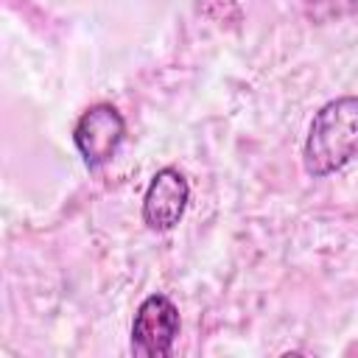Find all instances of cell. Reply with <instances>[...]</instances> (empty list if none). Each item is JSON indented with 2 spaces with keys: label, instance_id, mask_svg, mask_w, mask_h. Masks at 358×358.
I'll use <instances>...</instances> for the list:
<instances>
[{
  "label": "cell",
  "instance_id": "6da1fadb",
  "mask_svg": "<svg viewBox=\"0 0 358 358\" xmlns=\"http://www.w3.org/2000/svg\"><path fill=\"white\" fill-rule=\"evenodd\" d=\"M358 157V95L327 101L310 120L302 159L305 171L316 179L341 171Z\"/></svg>",
  "mask_w": 358,
  "mask_h": 358
},
{
  "label": "cell",
  "instance_id": "277c9868",
  "mask_svg": "<svg viewBox=\"0 0 358 358\" xmlns=\"http://www.w3.org/2000/svg\"><path fill=\"white\" fill-rule=\"evenodd\" d=\"M190 199V185L182 171L176 168H162L154 173L148 182V190L143 196V221L154 232L173 229L187 207Z\"/></svg>",
  "mask_w": 358,
  "mask_h": 358
},
{
  "label": "cell",
  "instance_id": "3957f363",
  "mask_svg": "<svg viewBox=\"0 0 358 358\" xmlns=\"http://www.w3.org/2000/svg\"><path fill=\"white\" fill-rule=\"evenodd\" d=\"M179 336V310L165 294L140 302L131 322V352L140 358H165Z\"/></svg>",
  "mask_w": 358,
  "mask_h": 358
},
{
  "label": "cell",
  "instance_id": "7a4b0ae2",
  "mask_svg": "<svg viewBox=\"0 0 358 358\" xmlns=\"http://www.w3.org/2000/svg\"><path fill=\"white\" fill-rule=\"evenodd\" d=\"M123 137H126V120L112 103L90 106L73 129V143L87 168L106 165L123 145Z\"/></svg>",
  "mask_w": 358,
  "mask_h": 358
}]
</instances>
